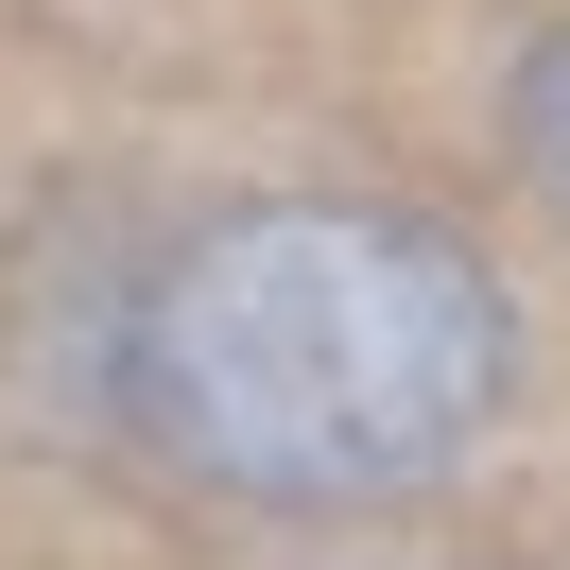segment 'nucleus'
<instances>
[{
	"label": "nucleus",
	"instance_id": "obj_1",
	"mask_svg": "<svg viewBox=\"0 0 570 570\" xmlns=\"http://www.w3.org/2000/svg\"><path fill=\"white\" fill-rule=\"evenodd\" d=\"M519 397V312L432 208L381 190H243L121 312V415L225 501H415Z\"/></svg>",
	"mask_w": 570,
	"mask_h": 570
},
{
	"label": "nucleus",
	"instance_id": "obj_2",
	"mask_svg": "<svg viewBox=\"0 0 570 570\" xmlns=\"http://www.w3.org/2000/svg\"><path fill=\"white\" fill-rule=\"evenodd\" d=\"M519 156H535V190L570 208V36H535V52H519Z\"/></svg>",
	"mask_w": 570,
	"mask_h": 570
}]
</instances>
